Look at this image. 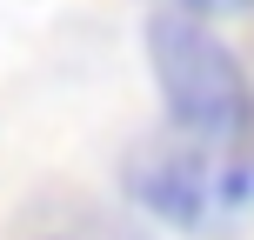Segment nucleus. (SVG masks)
<instances>
[{"label":"nucleus","instance_id":"nucleus-1","mask_svg":"<svg viewBox=\"0 0 254 240\" xmlns=\"http://www.w3.org/2000/svg\"><path fill=\"white\" fill-rule=\"evenodd\" d=\"M134 207H147L161 227L221 240L254 220V127L248 134H167L140 140L121 167Z\"/></svg>","mask_w":254,"mask_h":240},{"label":"nucleus","instance_id":"nucleus-2","mask_svg":"<svg viewBox=\"0 0 254 240\" xmlns=\"http://www.w3.org/2000/svg\"><path fill=\"white\" fill-rule=\"evenodd\" d=\"M147 67L161 87L167 127H188V134H248L254 127V87L241 60L221 47V34L207 27V13L188 7L147 13Z\"/></svg>","mask_w":254,"mask_h":240},{"label":"nucleus","instance_id":"nucleus-3","mask_svg":"<svg viewBox=\"0 0 254 240\" xmlns=\"http://www.w3.org/2000/svg\"><path fill=\"white\" fill-rule=\"evenodd\" d=\"M174 7H188V13H241L254 0H174Z\"/></svg>","mask_w":254,"mask_h":240}]
</instances>
